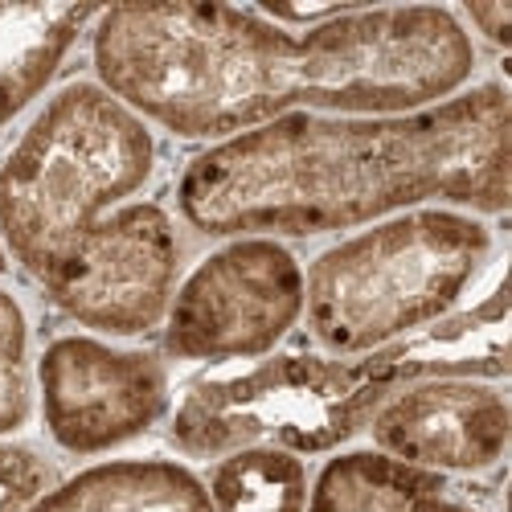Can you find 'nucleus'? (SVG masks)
<instances>
[{
    "mask_svg": "<svg viewBox=\"0 0 512 512\" xmlns=\"http://www.w3.org/2000/svg\"><path fill=\"white\" fill-rule=\"evenodd\" d=\"M213 512H308L304 459L283 447L230 451L205 484Z\"/></svg>",
    "mask_w": 512,
    "mask_h": 512,
    "instance_id": "nucleus-12",
    "label": "nucleus"
},
{
    "mask_svg": "<svg viewBox=\"0 0 512 512\" xmlns=\"http://www.w3.org/2000/svg\"><path fill=\"white\" fill-rule=\"evenodd\" d=\"M29 324L13 295L0 287V435H13L29 422Z\"/></svg>",
    "mask_w": 512,
    "mask_h": 512,
    "instance_id": "nucleus-13",
    "label": "nucleus"
},
{
    "mask_svg": "<svg viewBox=\"0 0 512 512\" xmlns=\"http://www.w3.org/2000/svg\"><path fill=\"white\" fill-rule=\"evenodd\" d=\"M381 455L422 472H484L508 447V398L472 377H431L398 390L369 418Z\"/></svg>",
    "mask_w": 512,
    "mask_h": 512,
    "instance_id": "nucleus-8",
    "label": "nucleus"
},
{
    "mask_svg": "<svg viewBox=\"0 0 512 512\" xmlns=\"http://www.w3.org/2000/svg\"><path fill=\"white\" fill-rule=\"evenodd\" d=\"M21 512H213V504L185 463L115 459L41 492Z\"/></svg>",
    "mask_w": 512,
    "mask_h": 512,
    "instance_id": "nucleus-9",
    "label": "nucleus"
},
{
    "mask_svg": "<svg viewBox=\"0 0 512 512\" xmlns=\"http://www.w3.org/2000/svg\"><path fill=\"white\" fill-rule=\"evenodd\" d=\"M426 201L508 209V87L480 82L398 115H283L201 152L177 185L213 238H308Z\"/></svg>",
    "mask_w": 512,
    "mask_h": 512,
    "instance_id": "nucleus-2",
    "label": "nucleus"
},
{
    "mask_svg": "<svg viewBox=\"0 0 512 512\" xmlns=\"http://www.w3.org/2000/svg\"><path fill=\"white\" fill-rule=\"evenodd\" d=\"M91 58L144 123L218 144L300 111H418L476 70L459 13L439 5H353L308 29L238 5H119L99 13Z\"/></svg>",
    "mask_w": 512,
    "mask_h": 512,
    "instance_id": "nucleus-1",
    "label": "nucleus"
},
{
    "mask_svg": "<svg viewBox=\"0 0 512 512\" xmlns=\"http://www.w3.org/2000/svg\"><path fill=\"white\" fill-rule=\"evenodd\" d=\"M508 373V291L386 349L361 357H271L246 373L209 377L185 394L173 443L185 455H230L242 447L328 451L353 439L398 390L431 377Z\"/></svg>",
    "mask_w": 512,
    "mask_h": 512,
    "instance_id": "nucleus-4",
    "label": "nucleus"
},
{
    "mask_svg": "<svg viewBox=\"0 0 512 512\" xmlns=\"http://www.w3.org/2000/svg\"><path fill=\"white\" fill-rule=\"evenodd\" d=\"M463 17L472 21L492 46H508V25H512V5L508 0H496V5H467L463 9Z\"/></svg>",
    "mask_w": 512,
    "mask_h": 512,
    "instance_id": "nucleus-15",
    "label": "nucleus"
},
{
    "mask_svg": "<svg viewBox=\"0 0 512 512\" xmlns=\"http://www.w3.org/2000/svg\"><path fill=\"white\" fill-rule=\"evenodd\" d=\"M41 418L62 451L99 455L140 439L168 410V373L144 349L62 336L37 361Z\"/></svg>",
    "mask_w": 512,
    "mask_h": 512,
    "instance_id": "nucleus-7",
    "label": "nucleus"
},
{
    "mask_svg": "<svg viewBox=\"0 0 512 512\" xmlns=\"http://www.w3.org/2000/svg\"><path fill=\"white\" fill-rule=\"evenodd\" d=\"M152 127L99 82H70L0 160V246L50 300L111 336L156 328L177 287L181 242L156 201Z\"/></svg>",
    "mask_w": 512,
    "mask_h": 512,
    "instance_id": "nucleus-3",
    "label": "nucleus"
},
{
    "mask_svg": "<svg viewBox=\"0 0 512 512\" xmlns=\"http://www.w3.org/2000/svg\"><path fill=\"white\" fill-rule=\"evenodd\" d=\"M308 512H476L435 472L381 451H349L324 463Z\"/></svg>",
    "mask_w": 512,
    "mask_h": 512,
    "instance_id": "nucleus-11",
    "label": "nucleus"
},
{
    "mask_svg": "<svg viewBox=\"0 0 512 512\" xmlns=\"http://www.w3.org/2000/svg\"><path fill=\"white\" fill-rule=\"evenodd\" d=\"M304 316V271L275 238H230L189 271L164 312V349L181 361L267 357Z\"/></svg>",
    "mask_w": 512,
    "mask_h": 512,
    "instance_id": "nucleus-6",
    "label": "nucleus"
},
{
    "mask_svg": "<svg viewBox=\"0 0 512 512\" xmlns=\"http://www.w3.org/2000/svg\"><path fill=\"white\" fill-rule=\"evenodd\" d=\"M50 484V463L29 447H0V512H21Z\"/></svg>",
    "mask_w": 512,
    "mask_h": 512,
    "instance_id": "nucleus-14",
    "label": "nucleus"
},
{
    "mask_svg": "<svg viewBox=\"0 0 512 512\" xmlns=\"http://www.w3.org/2000/svg\"><path fill=\"white\" fill-rule=\"evenodd\" d=\"M95 17L87 5H0V127L46 91Z\"/></svg>",
    "mask_w": 512,
    "mask_h": 512,
    "instance_id": "nucleus-10",
    "label": "nucleus"
},
{
    "mask_svg": "<svg viewBox=\"0 0 512 512\" xmlns=\"http://www.w3.org/2000/svg\"><path fill=\"white\" fill-rule=\"evenodd\" d=\"M492 234L459 209H406L328 246L304 275V312L316 345L361 357L422 332L484 275Z\"/></svg>",
    "mask_w": 512,
    "mask_h": 512,
    "instance_id": "nucleus-5",
    "label": "nucleus"
},
{
    "mask_svg": "<svg viewBox=\"0 0 512 512\" xmlns=\"http://www.w3.org/2000/svg\"><path fill=\"white\" fill-rule=\"evenodd\" d=\"M0 271H5V246H0Z\"/></svg>",
    "mask_w": 512,
    "mask_h": 512,
    "instance_id": "nucleus-16",
    "label": "nucleus"
}]
</instances>
